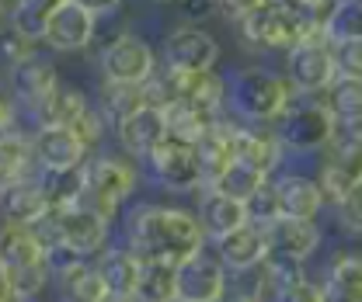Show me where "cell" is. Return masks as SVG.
I'll list each match as a JSON object with an SVG mask.
<instances>
[{
  "mask_svg": "<svg viewBox=\"0 0 362 302\" xmlns=\"http://www.w3.org/2000/svg\"><path fill=\"white\" fill-rule=\"evenodd\" d=\"M133 247L143 260L181 264L206 250V229L195 212L178 205H139L129 222Z\"/></svg>",
  "mask_w": 362,
  "mask_h": 302,
  "instance_id": "1",
  "label": "cell"
},
{
  "mask_svg": "<svg viewBox=\"0 0 362 302\" xmlns=\"http://www.w3.org/2000/svg\"><path fill=\"white\" fill-rule=\"evenodd\" d=\"M293 97L296 90L275 70L247 66L226 77V108L233 111V119L251 122V126H275Z\"/></svg>",
  "mask_w": 362,
  "mask_h": 302,
  "instance_id": "2",
  "label": "cell"
},
{
  "mask_svg": "<svg viewBox=\"0 0 362 302\" xmlns=\"http://www.w3.org/2000/svg\"><path fill=\"white\" fill-rule=\"evenodd\" d=\"M84 171V198L81 205L94 209L98 216L108 222L122 212L126 198H133L136 184H139V171H136L133 157L122 153H101V157H88Z\"/></svg>",
  "mask_w": 362,
  "mask_h": 302,
  "instance_id": "3",
  "label": "cell"
},
{
  "mask_svg": "<svg viewBox=\"0 0 362 302\" xmlns=\"http://www.w3.org/2000/svg\"><path fill=\"white\" fill-rule=\"evenodd\" d=\"M240 35H244V42L265 49V52H289L293 45L307 42V39H324L320 25L307 21L286 0H269L265 7L247 14L240 21Z\"/></svg>",
  "mask_w": 362,
  "mask_h": 302,
  "instance_id": "4",
  "label": "cell"
},
{
  "mask_svg": "<svg viewBox=\"0 0 362 302\" xmlns=\"http://www.w3.org/2000/svg\"><path fill=\"white\" fill-rule=\"evenodd\" d=\"M275 135L286 146V157H310V153H324V146L334 139V119L327 115L320 97H307L296 94L289 101V108L282 111V119L272 126Z\"/></svg>",
  "mask_w": 362,
  "mask_h": 302,
  "instance_id": "5",
  "label": "cell"
},
{
  "mask_svg": "<svg viewBox=\"0 0 362 302\" xmlns=\"http://www.w3.org/2000/svg\"><path fill=\"white\" fill-rule=\"evenodd\" d=\"M314 177L327 198V205H334L349 188H356L362 181V129L334 132V139L324 146V153L317 160Z\"/></svg>",
  "mask_w": 362,
  "mask_h": 302,
  "instance_id": "6",
  "label": "cell"
},
{
  "mask_svg": "<svg viewBox=\"0 0 362 302\" xmlns=\"http://www.w3.org/2000/svg\"><path fill=\"white\" fill-rule=\"evenodd\" d=\"M101 80H115V84H133L143 87L153 80V73L160 70V56L153 52V45L136 32H119L115 39H108L101 49Z\"/></svg>",
  "mask_w": 362,
  "mask_h": 302,
  "instance_id": "7",
  "label": "cell"
},
{
  "mask_svg": "<svg viewBox=\"0 0 362 302\" xmlns=\"http://www.w3.org/2000/svg\"><path fill=\"white\" fill-rule=\"evenodd\" d=\"M282 66V77L289 80V87L296 94L307 97H320L338 77V59H334V45H327L324 39H307V42L293 45Z\"/></svg>",
  "mask_w": 362,
  "mask_h": 302,
  "instance_id": "8",
  "label": "cell"
},
{
  "mask_svg": "<svg viewBox=\"0 0 362 302\" xmlns=\"http://www.w3.org/2000/svg\"><path fill=\"white\" fill-rule=\"evenodd\" d=\"M160 42V66L171 73H206L220 63V39L209 28L178 25Z\"/></svg>",
  "mask_w": 362,
  "mask_h": 302,
  "instance_id": "9",
  "label": "cell"
},
{
  "mask_svg": "<svg viewBox=\"0 0 362 302\" xmlns=\"http://www.w3.org/2000/svg\"><path fill=\"white\" fill-rule=\"evenodd\" d=\"M150 171H153V181L175 195H192V191H202L206 188V171L199 164V153L195 146H185V143H175L168 139L164 146H157L150 157H146Z\"/></svg>",
  "mask_w": 362,
  "mask_h": 302,
  "instance_id": "10",
  "label": "cell"
},
{
  "mask_svg": "<svg viewBox=\"0 0 362 302\" xmlns=\"http://www.w3.org/2000/svg\"><path fill=\"white\" fill-rule=\"evenodd\" d=\"M32 157L42 174H70L88 164L90 150L70 126H42L32 132Z\"/></svg>",
  "mask_w": 362,
  "mask_h": 302,
  "instance_id": "11",
  "label": "cell"
},
{
  "mask_svg": "<svg viewBox=\"0 0 362 302\" xmlns=\"http://www.w3.org/2000/svg\"><path fill=\"white\" fill-rule=\"evenodd\" d=\"M56 219V229H59V243L70 247L77 258H90V254H101L108 247V219L98 216L88 205H63V209H52Z\"/></svg>",
  "mask_w": 362,
  "mask_h": 302,
  "instance_id": "12",
  "label": "cell"
},
{
  "mask_svg": "<svg viewBox=\"0 0 362 302\" xmlns=\"http://www.w3.org/2000/svg\"><path fill=\"white\" fill-rule=\"evenodd\" d=\"M272 191H275V202H279V216L320 219L324 209H331L317 177L307 171H279L272 177Z\"/></svg>",
  "mask_w": 362,
  "mask_h": 302,
  "instance_id": "13",
  "label": "cell"
},
{
  "mask_svg": "<svg viewBox=\"0 0 362 302\" xmlns=\"http://www.w3.org/2000/svg\"><path fill=\"white\" fill-rule=\"evenodd\" d=\"M98 39V18L84 11L81 4L66 0L45 25L42 45H49L52 52H88Z\"/></svg>",
  "mask_w": 362,
  "mask_h": 302,
  "instance_id": "14",
  "label": "cell"
},
{
  "mask_svg": "<svg viewBox=\"0 0 362 302\" xmlns=\"http://www.w3.org/2000/svg\"><path fill=\"white\" fill-rule=\"evenodd\" d=\"M233 160L262 171L265 177H275L286 160V146L272 126H251V122L237 126L233 122Z\"/></svg>",
  "mask_w": 362,
  "mask_h": 302,
  "instance_id": "15",
  "label": "cell"
},
{
  "mask_svg": "<svg viewBox=\"0 0 362 302\" xmlns=\"http://www.w3.org/2000/svg\"><path fill=\"white\" fill-rule=\"evenodd\" d=\"M178 302H226V267L206 250L178 264Z\"/></svg>",
  "mask_w": 362,
  "mask_h": 302,
  "instance_id": "16",
  "label": "cell"
},
{
  "mask_svg": "<svg viewBox=\"0 0 362 302\" xmlns=\"http://www.w3.org/2000/svg\"><path fill=\"white\" fill-rule=\"evenodd\" d=\"M265 243H269V254H275V258L310 260L324 243V229L317 219L279 216L275 222L265 226Z\"/></svg>",
  "mask_w": 362,
  "mask_h": 302,
  "instance_id": "17",
  "label": "cell"
},
{
  "mask_svg": "<svg viewBox=\"0 0 362 302\" xmlns=\"http://www.w3.org/2000/svg\"><path fill=\"white\" fill-rule=\"evenodd\" d=\"M213 247H216L220 264H223L226 271H233V274H251V271H258V267L265 264V258H269L265 229L255 226V222H244V226H237L233 233L213 240Z\"/></svg>",
  "mask_w": 362,
  "mask_h": 302,
  "instance_id": "18",
  "label": "cell"
},
{
  "mask_svg": "<svg viewBox=\"0 0 362 302\" xmlns=\"http://www.w3.org/2000/svg\"><path fill=\"white\" fill-rule=\"evenodd\" d=\"M115 139H119V146L126 150V157L146 160L157 146L168 143V119H164V108L143 104V108L133 111L126 122L115 126Z\"/></svg>",
  "mask_w": 362,
  "mask_h": 302,
  "instance_id": "19",
  "label": "cell"
},
{
  "mask_svg": "<svg viewBox=\"0 0 362 302\" xmlns=\"http://www.w3.org/2000/svg\"><path fill=\"white\" fill-rule=\"evenodd\" d=\"M0 209L7 222H21V226H35L39 219L52 212V198L45 188V177L39 181L35 174L28 177H14L4 191H0Z\"/></svg>",
  "mask_w": 362,
  "mask_h": 302,
  "instance_id": "20",
  "label": "cell"
},
{
  "mask_svg": "<svg viewBox=\"0 0 362 302\" xmlns=\"http://www.w3.org/2000/svg\"><path fill=\"white\" fill-rule=\"evenodd\" d=\"M164 80L171 87V97L175 101H188L209 115H223L226 108V77H220L216 70H206V73H171L164 70Z\"/></svg>",
  "mask_w": 362,
  "mask_h": 302,
  "instance_id": "21",
  "label": "cell"
},
{
  "mask_svg": "<svg viewBox=\"0 0 362 302\" xmlns=\"http://www.w3.org/2000/svg\"><path fill=\"white\" fill-rule=\"evenodd\" d=\"M0 260L11 274L32 271V267H49L45 264V247L39 243L35 229L21 226V222H7V219L0 226Z\"/></svg>",
  "mask_w": 362,
  "mask_h": 302,
  "instance_id": "22",
  "label": "cell"
},
{
  "mask_svg": "<svg viewBox=\"0 0 362 302\" xmlns=\"http://www.w3.org/2000/svg\"><path fill=\"white\" fill-rule=\"evenodd\" d=\"M88 108L90 97L81 87L70 84V80H59L56 90L32 111V119H35V129H42V126H77Z\"/></svg>",
  "mask_w": 362,
  "mask_h": 302,
  "instance_id": "23",
  "label": "cell"
},
{
  "mask_svg": "<svg viewBox=\"0 0 362 302\" xmlns=\"http://www.w3.org/2000/svg\"><path fill=\"white\" fill-rule=\"evenodd\" d=\"M195 216H199L202 229H206V240H220V236L233 233L237 226L247 222V205L209 188V191H202V198H199V212H195Z\"/></svg>",
  "mask_w": 362,
  "mask_h": 302,
  "instance_id": "24",
  "label": "cell"
},
{
  "mask_svg": "<svg viewBox=\"0 0 362 302\" xmlns=\"http://www.w3.org/2000/svg\"><path fill=\"white\" fill-rule=\"evenodd\" d=\"M327 302H362V254L338 250L327 264V278L320 282Z\"/></svg>",
  "mask_w": 362,
  "mask_h": 302,
  "instance_id": "25",
  "label": "cell"
},
{
  "mask_svg": "<svg viewBox=\"0 0 362 302\" xmlns=\"http://www.w3.org/2000/svg\"><path fill=\"white\" fill-rule=\"evenodd\" d=\"M98 274L105 278V289L112 296H136V282H139V267L143 258L133 247H105L98 254Z\"/></svg>",
  "mask_w": 362,
  "mask_h": 302,
  "instance_id": "26",
  "label": "cell"
},
{
  "mask_svg": "<svg viewBox=\"0 0 362 302\" xmlns=\"http://www.w3.org/2000/svg\"><path fill=\"white\" fill-rule=\"evenodd\" d=\"M59 80H63V77H59L56 63L35 56V59H28V63H21V66L14 70V97H18L28 111H35L45 97L56 90Z\"/></svg>",
  "mask_w": 362,
  "mask_h": 302,
  "instance_id": "27",
  "label": "cell"
},
{
  "mask_svg": "<svg viewBox=\"0 0 362 302\" xmlns=\"http://www.w3.org/2000/svg\"><path fill=\"white\" fill-rule=\"evenodd\" d=\"M195 153H199V164H202V171H206V184H213V181L233 164V119L220 115V119L209 126V132L199 139Z\"/></svg>",
  "mask_w": 362,
  "mask_h": 302,
  "instance_id": "28",
  "label": "cell"
},
{
  "mask_svg": "<svg viewBox=\"0 0 362 302\" xmlns=\"http://www.w3.org/2000/svg\"><path fill=\"white\" fill-rule=\"evenodd\" d=\"M320 101L338 129H362V80L338 73L334 84L320 94Z\"/></svg>",
  "mask_w": 362,
  "mask_h": 302,
  "instance_id": "29",
  "label": "cell"
},
{
  "mask_svg": "<svg viewBox=\"0 0 362 302\" xmlns=\"http://www.w3.org/2000/svg\"><path fill=\"white\" fill-rule=\"evenodd\" d=\"M66 0H11L7 7V25L14 35L28 39V42H42L45 39V25L49 18L63 7Z\"/></svg>",
  "mask_w": 362,
  "mask_h": 302,
  "instance_id": "30",
  "label": "cell"
},
{
  "mask_svg": "<svg viewBox=\"0 0 362 302\" xmlns=\"http://www.w3.org/2000/svg\"><path fill=\"white\" fill-rule=\"evenodd\" d=\"M164 119H168V139L185 143V146H199V139L209 132V126L220 119V115H209L188 101H171L164 108Z\"/></svg>",
  "mask_w": 362,
  "mask_h": 302,
  "instance_id": "31",
  "label": "cell"
},
{
  "mask_svg": "<svg viewBox=\"0 0 362 302\" xmlns=\"http://www.w3.org/2000/svg\"><path fill=\"white\" fill-rule=\"evenodd\" d=\"M139 302H178V264L164 260H143L139 282H136Z\"/></svg>",
  "mask_w": 362,
  "mask_h": 302,
  "instance_id": "32",
  "label": "cell"
},
{
  "mask_svg": "<svg viewBox=\"0 0 362 302\" xmlns=\"http://www.w3.org/2000/svg\"><path fill=\"white\" fill-rule=\"evenodd\" d=\"M324 42L327 45H349V42H362V0H334L324 25Z\"/></svg>",
  "mask_w": 362,
  "mask_h": 302,
  "instance_id": "33",
  "label": "cell"
},
{
  "mask_svg": "<svg viewBox=\"0 0 362 302\" xmlns=\"http://www.w3.org/2000/svg\"><path fill=\"white\" fill-rule=\"evenodd\" d=\"M146 104V94L143 87L133 84H115V80H101V90H98V111L105 115L108 126H119L126 122L133 111H139Z\"/></svg>",
  "mask_w": 362,
  "mask_h": 302,
  "instance_id": "34",
  "label": "cell"
},
{
  "mask_svg": "<svg viewBox=\"0 0 362 302\" xmlns=\"http://www.w3.org/2000/svg\"><path fill=\"white\" fill-rule=\"evenodd\" d=\"M105 296H108L105 278L88 260H81L59 274V299L63 302H105Z\"/></svg>",
  "mask_w": 362,
  "mask_h": 302,
  "instance_id": "35",
  "label": "cell"
},
{
  "mask_svg": "<svg viewBox=\"0 0 362 302\" xmlns=\"http://www.w3.org/2000/svg\"><path fill=\"white\" fill-rule=\"evenodd\" d=\"M269 181H272V177H265L262 171H255V167H247V164L233 160V164H230V167H226V171L220 174L209 188H213V191H220V195H230V198H237V202H244V205H247V202H251V198H255V195L269 184Z\"/></svg>",
  "mask_w": 362,
  "mask_h": 302,
  "instance_id": "36",
  "label": "cell"
},
{
  "mask_svg": "<svg viewBox=\"0 0 362 302\" xmlns=\"http://www.w3.org/2000/svg\"><path fill=\"white\" fill-rule=\"evenodd\" d=\"M331 209H334V216H338V226H341L349 236H362V181L356 188H349Z\"/></svg>",
  "mask_w": 362,
  "mask_h": 302,
  "instance_id": "37",
  "label": "cell"
},
{
  "mask_svg": "<svg viewBox=\"0 0 362 302\" xmlns=\"http://www.w3.org/2000/svg\"><path fill=\"white\" fill-rule=\"evenodd\" d=\"M279 219V202H275V191H272V181L247 202V222H255V226H269Z\"/></svg>",
  "mask_w": 362,
  "mask_h": 302,
  "instance_id": "38",
  "label": "cell"
},
{
  "mask_svg": "<svg viewBox=\"0 0 362 302\" xmlns=\"http://www.w3.org/2000/svg\"><path fill=\"white\" fill-rule=\"evenodd\" d=\"M175 7H178V21L181 25H195V28H202L209 18H216L220 0H178Z\"/></svg>",
  "mask_w": 362,
  "mask_h": 302,
  "instance_id": "39",
  "label": "cell"
},
{
  "mask_svg": "<svg viewBox=\"0 0 362 302\" xmlns=\"http://www.w3.org/2000/svg\"><path fill=\"white\" fill-rule=\"evenodd\" d=\"M0 56H4V63H7L11 70H18L21 63H28V59H35V56H39V45L11 32V35L0 42Z\"/></svg>",
  "mask_w": 362,
  "mask_h": 302,
  "instance_id": "40",
  "label": "cell"
},
{
  "mask_svg": "<svg viewBox=\"0 0 362 302\" xmlns=\"http://www.w3.org/2000/svg\"><path fill=\"white\" fill-rule=\"evenodd\" d=\"M334 59H338V73H341V77L362 80V42L338 45V49H334Z\"/></svg>",
  "mask_w": 362,
  "mask_h": 302,
  "instance_id": "41",
  "label": "cell"
},
{
  "mask_svg": "<svg viewBox=\"0 0 362 302\" xmlns=\"http://www.w3.org/2000/svg\"><path fill=\"white\" fill-rule=\"evenodd\" d=\"M275 302H327L324 299V289L310 282V278H303L300 285H293V289H286L282 296H275Z\"/></svg>",
  "mask_w": 362,
  "mask_h": 302,
  "instance_id": "42",
  "label": "cell"
},
{
  "mask_svg": "<svg viewBox=\"0 0 362 302\" xmlns=\"http://www.w3.org/2000/svg\"><path fill=\"white\" fill-rule=\"evenodd\" d=\"M293 11H300L307 21H314V25H324V18H327V11H331V4L334 0H286Z\"/></svg>",
  "mask_w": 362,
  "mask_h": 302,
  "instance_id": "43",
  "label": "cell"
},
{
  "mask_svg": "<svg viewBox=\"0 0 362 302\" xmlns=\"http://www.w3.org/2000/svg\"><path fill=\"white\" fill-rule=\"evenodd\" d=\"M265 4H269V0H220V11L240 25L247 14H255V11H258V7H265Z\"/></svg>",
  "mask_w": 362,
  "mask_h": 302,
  "instance_id": "44",
  "label": "cell"
},
{
  "mask_svg": "<svg viewBox=\"0 0 362 302\" xmlns=\"http://www.w3.org/2000/svg\"><path fill=\"white\" fill-rule=\"evenodd\" d=\"M74 4H81L84 11H90L98 21H108V18H115L126 7V0H74Z\"/></svg>",
  "mask_w": 362,
  "mask_h": 302,
  "instance_id": "45",
  "label": "cell"
},
{
  "mask_svg": "<svg viewBox=\"0 0 362 302\" xmlns=\"http://www.w3.org/2000/svg\"><path fill=\"white\" fill-rule=\"evenodd\" d=\"M14 129H18V108H14L11 97L0 94V135H7V132H14Z\"/></svg>",
  "mask_w": 362,
  "mask_h": 302,
  "instance_id": "46",
  "label": "cell"
},
{
  "mask_svg": "<svg viewBox=\"0 0 362 302\" xmlns=\"http://www.w3.org/2000/svg\"><path fill=\"white\" fill-rule=\"evenodd\" d=\"M0 302H21L14 282H11V271L4 267V260H0Z\"/></svg>",
  "mask_w": 362,
  "mask_h": 302,
  "instance_id": "47",
  "label": "cell"
},
{
  "mask_svg": "<svg viewBox=\"0 0 362 302\" xmlns=\"http://www.w3.org/2000/svg\"><path fill=\"white\" fill-rule=\"evenodd\" d=\"M11 181H14V174H11V167H7V164H0V191H4V188H7Z\"/></svg>",
  "mask_w": 362,
  "mask_h": 302,
  "instance_id": "48",
  "label": "cell"
},
{
  "mask_svg": "<svg viewBox=\"0 0 362 302\" xmlns=\"http://www.w3.org/2000/svg\"><path fill=\"white\" fill-rule=\"evenodd\" d=\"M105 302H139V299H136V296H112V292H108Z\"/></svg>",
  "mask_w": 362,
  "mask_h": 302,
  "instance_id": "49",
  "label": "cell"
},
{
  "mask_svg": "<svg viewBox=\"0 0 362 302\" xmlns=\"http://www.w3.org/2000/svg\"><path fill=\"white\" fill-rule=\"evenodd\" d=\"M7 7H11V4H7V0H0V25L7 21Z\"/></svg>",
  "mask_w": 362,
  "mask_h": 302,
  "instance_id": "50",
  "label": "cell"
},
{
  "mask_svg": "<svg viewBox=\"0 0 362 302\" xmlns=\"http://www.w3.org/2000/svg\"><path fill=\"white\" fill-rule=\"evenodd\" d=\"M150 4H160V7H168V4H178V0H150Z\"/></svg>",
  "mask_w": 362,
  "mask_h": 302,
  "instance_id": "51",
  "label": "cell"
},
{
  "mask_svg": "<svg viewBox=\"0 0 362 302\" xmlns=\"http://www.w3.org/2000/svg\"><path fill=\"white\" fill-rule=\"evenodd\" d=\"M7 4H11V0H7Z\"/></svg>",
  "mask_w": 362,
  "mask_h": 302,
  "instance_id": "52",
  "label": "cell"
}]
</instances>
